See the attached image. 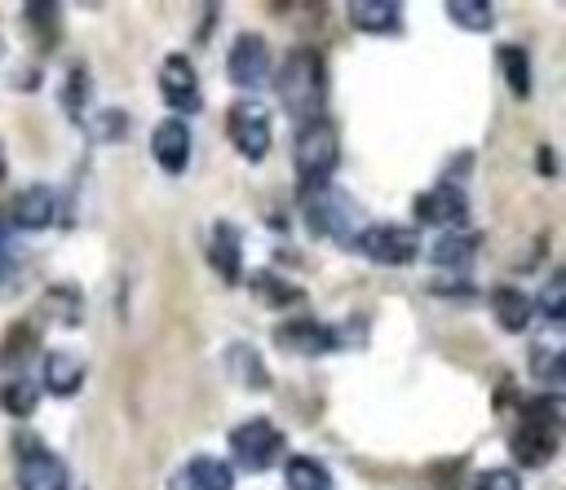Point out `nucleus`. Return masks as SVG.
<instances>
[{
    "label": "nucleus",
    "mask_w": 566,
    "mask_h": 490,
    "mask_svg": "<svg viewBox=\"0 0 566 490\" xmlns=\"http://www.w3.org/2000/svg\"><path fill=\"white\" fill-rule=\"evenodd\" d=\"M190 146H195V141H190V124L177 119V115L159 119L155 132H150V155H155V163H159L164 172H186Z\"/></svg>",
    "instance_id": "15"
},
{
    "label": "nucleus",
    "mask_w": 566,
    "mask_h": 490,
    "mask_svg": "<svg viewBox=\"0 0 566 490\" xmlns=\"http://www.w3.org/2000/svg\"><path fill=\"white\" fill-rule=\"evenodd\" d=\"M283 486H287V490H336L327 464H318L314 455H292V459L283 464Z\"/></svg>",
    "instance_id": "22"
},
{
    "label": "nucleus",
    "mask_w": 566,
    "mask_h": 490,
    "mask_svg": "<svg viewBox=\"0 0 566 490\" xmlns=\"http://www.w3.org/2000/svg\"><path fill=\"white\" fill-rule=\"evenodd\" d=\"M345 247H358L367 260L376 265H411L416 252H420V238L411 225H394V221H376V225H363L358 234L345 238Z\"/></svg>",
    "instance_id": "7"
},
{
    "label": "nucleus",
    "mask_w": 566,
    "mask_h": 490,
    "mask_svg": "<svg viewBox=\"0 0 566 490\" xmlns=\"http://www.w3.org/2000/svg\"><path fill=\"white\" fill-rule=\"evenodd\" d=\"M562 411H566V406H562V393H539V397H531V402L522 406V419H517V428H513V437H509L513 459H517L522 468H544V464H553V455H557V446H562V424H566Z\"/></svg>",
    "instance_id": "2"
},
{
    "label": "nucleus",
    "mask_w": 566,
    "mask_h": 490,
    "mask_svg": "<svg viewBox=\"0 0 566 490\" xmlns=\"http://www.w3.org/2000/svg\"><path fill=\"white\" fill-rule=\"evenodd\" d=\"M230 366L239 371V380L248 384V388H270V371L261 366V358H256V349H248V344H234L230 349Z\"/></svg>",
    "instance_id": "26"
},
{
    "label": "nucleus",
    "mask_w": 566,
    "mask_h": 490,
    "mask_svg": "<svg viewBox=\"0 0 566 490\" xmlns=\"http://www.w3.org/2000/svg\"><path fill=\"white\" fill-rule=\"evenodd\" d=\"M447 18L464 31H491L495 26V9L486 0H451L447 4Z\"/></svg>",
    "instance_id": "25"
},
{
    "label": "nucleus",
    "mask_w": 566,
    "mask_h": 490,
    "mask_svg": "<svg viewBox=\"0 0 566 490\" xmlns=\"http://www.w3.org/2000/svg\"><path fill=\"white\" fill-rule=\"evenodd\" d=\"M274 79V93H279V106L296 119V124H310V119H323V97H327V66H323V53L310 49V44H296L283 53V66L270 75Z\"/></svg>",
    "instance_id": "1"
},
{
    "label": "nucleus",
    "mask_w": 566,
    "mask_h": 490,
    "mask_svg": "<svg viewBox=\"0 0 566 490\" xmlns=\"http://www.w3.org/2000/svg\"><path fill=\"white\" fill-rule=\"evenodd\" d=\"M495 62H500V75H504L509 93H513V97H531V88H535L531 53H526L522 44H500V49H495Z\"/></svg>",
    "instance_id": "21"
},
{
    "label": "nucleus",
    "mask_w": 566,
    "mask_h": 490,
    "mask_svg": "<svg viewBox=\"0 0 566 490\" xmlns=\"http://www.w3.org/2000/svg\"><path fill=\"white\" fill-rule=\"evenodd\" d=\"M539 172H544V177H553V172H557V168H553V150H548V146L539 150Z\"/></svg>",
    "instance_id": "33"
},
{
    "label": "nucleus",
    "mask_w": 566,
    "mask_h": 490,
    "mask_svg": "<svg viewBox=\"0 0 566 490\" xmlns=\"http://www.w3.org/2000/svg\"><path fill=\"white\" fill-rule=\"evenodd\" d=\"M473 490H522V477L513 468H486V472H478Z\"/></svg>",
    "instance_id": "31"
},
{
    "label": "nucleus",
    "mask_w": 566,
    "mask_h": 490,
    "mask_svg": "<svg viewBox=\"0 0 566 490\" xmlns=\"http://www.w3.org/2000/svg\"><path fill=\"white\" fill-rule=\"evenodd\" d=\"M283 450H287L283 428L274 419H265V415H252V419L230 428V459L226 464L230 468L239 464L243 472H265V468H274L283 459Z\"/></svg>",
    "instance_id": "4"
},
{
    "label": "nucleus",
    "mask_w": 566,
    "mask_h": 490,
    "mask_svg": "<svg viewBox=\"0 0 566 490\" xmlns=\"http://www.w3.org/2000/svg\"><path fill=\"white\" fill-rule=\"evenodd\" d=\"M345 13H349V26L363 35H398L402 31V4L398 0H354Z\"/></svg>",
    "instance_id": "17"
},
{
    "label": "nucleus",
    "mask_w": 566,
    "mask_h": 490,
    "mask_svg": "<svg viewBox=\"0 0 566 490\" xmlns=\"http://www.w3.org/2000/svg\"><path fill=\"white\" fill-rule=\"evenodd\" d=\"M159 93H164V102L172 106L177 119H186V115H195V110L203 106V97H199V75H195V66H190L186 53H168V57H164V66H159Z\"/></svg>",
    "instance_id": "11"
},
{
    "label": "nucleus",
    "mask_w": 566,
    "mask_h": 490,
    "mask_svg": "<svg viewBox=\"0 0 566 490\" xmlns=\"http://www.w3.org/2000/svg\"><path fill=\"white\" fill-rule=\"evenodd\" d=\"M88 93H93L88 71H84V66H71V71H66V84H62V110H66L75 124H88Z\"/></svg>",
    "instance_id": "24"
},
{
    "label": "nucleus",
    "mask_w": 566,
    "mask_h": 490,
    "mask_svg": "<svg viewBox=\"0 0 566 490\" xmlns=\"http://www.w3.org/2000/svg\"><path fill=\"white\" fill-rule=\"evenodd\" d=\"M88 128H93L97 141H124V132H128V115L115 110V106H106L97 119H88Z\"/></svg>",
    "instance_id": "28"
},
{
    "label": "nucleus",
    "mask_w": 566,
    "mask_h": 490,
    "mask_svg": "<svg viewBox=\"0 0 566 490\" xmlns=\"http://www.w3.org/2000/svg\"><path fill=\"white\" fill-rule=\"evenodd\" d=\"M18 490H71V468L44 441H22L18 455Z\"/></svg>",
    "instance_id": "10"
},
{
    "label": "nucleus",
    "mask_w": 566,
    "mask_h": 490,
    "mask_svg": "<svg viewBox=\"0 0 566 490\" xmlns=\"http://www.w3.org/2000/svg\"><path fill=\"white\" fill-rule=\"evenodd\" d=\"M80 305H84L80 287H66V283L49 287V296H44V309H53V318H57V322H80V318H84V313H80Z\"/></svg>",
    "instance_id": "27"
},
{
    "label": "nucleus",
    "mask_w": 566,
    "mask_h": 490,
    "mask_svg": "<svg viewBox=\"0 0 566 490\" xmlns=\"http://www.w3.org/2000/svg\"><path fill=\"white\" fill-rule=\"evenodd\" d=\"M274 344L287 349V353H301V358H318V353L345 349L349 344V327H327V322H314V318H292V322L274 327Z\"/></svg>",
    "instance_id": "9"
},
{
    "label": "nucleus",
    "mask_w": 566,
    "mask_h": 490,
    "mask_svg": "<svg viewBox=\"0 0 566 490\" xmlns=\"http://www.w3.org/2000/svg\"><path fill=\"white\" fill-rule=\"evenodd\" d=\"M0 406H4L13 419L35 415V406H40V380H35V375H13V380H4V384H0Z\"/></svg>",
    "instance_id": "23"
},
{
    "label": "nucleus",
    "mask_w": 566,
    "mask_h": 490,
    "mask_svg": "<svg viewBox=\"0 0 566 490\" xmlns=\"http://www.w3.org/2000/svg\"><path fill=\"white\" fill-rule=\"evenodd\" d=\"M491 313H495V322L504 327V331H513V335H522L531 322H535V305H531V296L522 291V287H495L491 291Z\"/></svg>",
    "instance_id": "19"
},
{
    "label": "nucleus",
    "mask_w": 566,
    "mask_h": 490,
    "mask_svg": "<svg viewBox=\"0 0 566 490\" xmlns=\"http://www.w3.org/2000/svg\"><path fill=\"white\" fill-rule=\"evenodd\" d=\"M226 137H230V146H234L248 163H261V159L270 155V141H274L270 106L256 102V97H239V102L226 110Z\"/></svg>",
    "instance_id": "6"
},
{
    "label": "nucleus",
    "mask_w": 566,
    "mask_h": 490,
    "mask_svg": "<svg viewBox=\"0 0 566 490\" xmlns=\"http://www.w3.org/2000/svg\"><path fill=\"white\" fill-rule=\"evenodd\" d=\"M168 490H234V468L221 455H195L168 477Z\"/></svg>",
    "instance_id": "14"
},
{
    "label": "nucleus",
    "mask_w": 566,
    "mask_h": 490,
    "mask_svg": "<svg viewBox=\"0 0 566 490\" xmlns=\"http://www.w3.org/2000/svg\"><path fill=\"white\" fill-rule=\"evenodd\" d=\"M354 199L340 190V185H318V190H305L301 194V221L314 238H349L354 234Z\"/></svg>",
    "instance_id": "5"
},
{
    "label": "nucleus",
    "mask_w": 566,
    "mask_h": 490,
    "mask_svg": "<svg viewBox=\"0 0 566 490\" xmlns=\"http://www.w3.org/2000/svg\"><path fill=\"white\" fill-rule=\"evenodd\" d=\"M292 163H296L301 194L305 190H318V185H332V172L340 163V132H336V124L327 115L323 119H310V124H296Z\"/></svg>",
    "instance_id": "3"
},
{
    "label": "nucleus",
    "mask_w": 566,
    "mask_h": 490,
    "mask_svg": "<svg viewBox=\"0 0 566 490\" xmlns=\"http://www.w3.org/2000/svg\"><path fill=\"white\" fill-rule=\"evenodd\" d=\"M40 388H49L53 397H75L84 388V362L66 349H53L44 358V371H40Z\"/></svg>",
    "instance_id": "18"
},
{
    "label": "nucleus",
    "mask_w": 566,
    "mask_h": 490,
    "mask_svg": "<svg viewBox=\"0 0 566 490\" xmlns=\"http://www.w3.org/2000/svg\"><path fill=\"white\" fill-rule=\"evenodd\" d=\"M4 172H9V168H4V150H0V181H4Z\"/></svg>",
    "instance_id": "34"
},
{
    "label": "nucleus",
    "mask_w": 566,
    "mask_h": 490,
    "mask_svg": "<svg viewBox=\"0 0 566 490\" xmlns=\"http://www.w3.org/2000/svg\"><path fill=\"white\" fill-rule=\"evenodd\" d=\"M208 265L221 274V283H239L243 274V238L230 221H217L208 230Z\"/></svg>",
    "instance_id": "16"
},
{
    "label": "nucleus",
    "mask_w": 566,
    "mask_h": 490,
    "mask_svg": "<svg viewBox=\"0 0 566 490\" xmlns=\"http://www.w3.org/2000/svg\"><path fill=\"white\" fill-rule=\"evenodd\" d=\"M416 221L433 225V230H460L469 221V199L455 181H438L433 190L416 194Z\"/></svg>",
    "instance_id": "12"
},
{
    "label": "nucleus",
    "mask_w": 566,
    "mask_h": 490,
    "mask_svg": "<svg viewBox=\"0 0 566 490\" xmlns=\"http://www.w3.org/2000/svg\"><path fill=\"white\" fill-rule=\"evenodd\" d=\"M252 283H256V291H261V296H270L274 305L301 300V287H292V283H283V278H274L270 269H256V278H252Z\"/></svg>",
    "instance_id": "30"
},
{
    "label": "nucleus",
    "mask_w": 566,
    "mask_h": 490,
    "mask_svg": "<svg viewBox=\"0 0 566 490\" xmlns=\"http://www.w3.org/2000/svg\"><path fill=\"white\" fill-rule=\"evenodd\" d=\"M226 75H230V84H234L239 93H256V88L274 75V57H270L265 35H256V31L234 35V44H230V53H226Z\"/></svg>",
    "instance_id": "8"
},
{
    "label": "nucleus",
    "mask_w": 566,
    "mask_h": 490,
    "mask_svg": "<svg viewBox=\"0 0 566 490\" xmlns=\"http://www.w3.org/2000/svg\"><path fill=\"white\" fill-rule=\"evenodd\" d=\"M13 269H18V252H13V243H9V234L0 230V287L13 278Z\"/></svg>",
    "instance_id": "32"
},
{
    "label": "nucleus",
    "mask_w": 566,
    "mask_h": 490,
    "mask_svg": "<svg viewBox=\"0 0 566 490\" xmlns=\"http://www.w3.org/2000/svg\"><path fill=\"white\" fill-rule=\"evenodd\" d=\"M531 305H535V313H544V318L557 327V322H562V274H548L544 291L531 296Z\"/></svg>",
    "instance_id": "29"
},
{
    "label": "nucleus",
    "mask_w": 566,
    "mask_h": 490,
    "mask_svg": "<svg viewBox=\"0 0 566 490\" xmlns=\"http://www.w3.org/2000/svg\"><path fill=\"white\" fill-rule=\"evenodd\" d=\"M53 212H57L53 185H27V190H18L13 203H9V230H22V234L49 230V225H53Z\"/></svg>",
    "instance_id": "13"
},
{
    "label": "nucleus",
    "mask_w": 566,
    "mask_h": 490,
    "mask_svg": "<svg viewBox=\"0 0 566 490\" xmlns=\"http://www.w3.org/2000/svg\"><path fill=\"white\" fill-rule=\"evenodd\" d=\"M473 252H478V234H473V230H442V234L429 243V260H433L438 269H469Z\"/></svg>",
    "instance_id": "20"
}]
</instances>
